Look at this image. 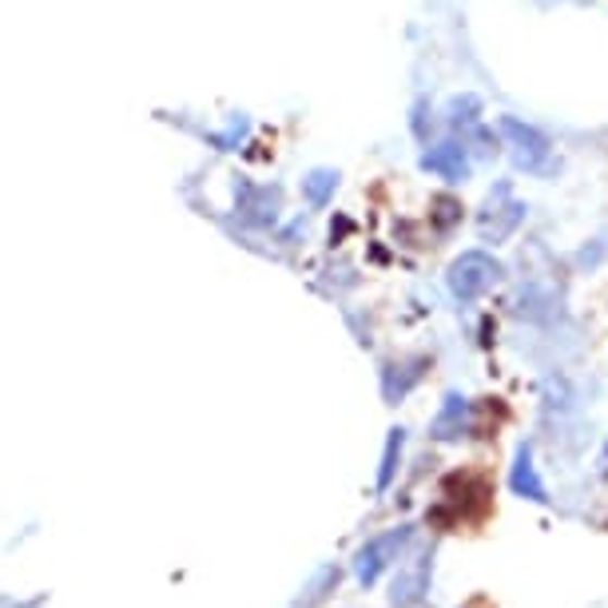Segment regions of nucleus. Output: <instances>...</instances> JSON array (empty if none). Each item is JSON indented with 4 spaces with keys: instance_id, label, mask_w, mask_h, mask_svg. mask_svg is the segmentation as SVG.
<instances>
[{
    "instance_id": "obj_9",
    "label": "nucleus",
    "mask_w": 608,
    "mask_h": 608,
    "mask_svg": "<svg viewBox=\"0 0 608 608\" xmlns=\"http://www.w3.org/2000/svg\"><path fill=\"white\" fill-rule=\"evenodd\" d=\"M402 442H406V430H390V442H386V454H382L379 489H386L394 482V470H398V458H402Z\"/></svg>"
},
{
    "instance_id": "obj_10",
    "label": "nucleus",
    "mask_w": 608,
    "mask_h": 608,
    "mask_svg": "<svg viewBox=\"0 0 608 608\" xmlns=\"http://www.w3.org/2000/svg\"><path fill=\"white\" fill-rule=\"evenodd\" d=\"M425 573H430V561H422L413 573H406L398 585H394V605H406V600L413 597H422V588H425Z\"/></svg>"
},
{
    "instance_id": "obj_5",
    "label": "nucleus",
    "mask_w": 608,
    "mask_h": 608,
    "mask_svg": "<svg viewBox=\"0 0 608 608\" xmlns=\"http://www.w3.org/2000/svg\"><path fill=\"white\" fill-rule=\"evenodd\" d=\"M422 167L442 175L446 184H461V179L470 175V156H466L461 144H437V148H430L422 156Z\"/></svg>"
},
{
    "instance_id": "obj_3",
    "label": "nucleus",
    "mask_w": 608,
    "mask_h": 608,
    "mask_svg": "<svg viewBox=\"0 0 608 608\" xmlns=\"http://www.w3.org/2000/svg\"><path fill=\"white\" fill-rule=\"evenodd\" d=\"M501 136L509 139V148H513V163L521 172H545L553 160V144L541 136L533 124H521L513 115L501 120Z\"/></svg>"
},
{
    "instance_id": "obj_6",
    "label": "nucleus",
    "mask_w": 608,
    "mask_h": 608,
    "mask_svg": "<svg viewBox=\"0 0 608 608\" xmlns=\"http://www.w3.org/2000/svg\"><path fill=\"white\" fill-rule=\"evenodd\" d=\"M509 485H513L517 497H529V501H545V482H541L537 466H533V449L521 442L517 446V458H513V473H509Z\"/></svg>"
},
{
    "instance_id": "obj_8",
    "label": "nucleus",
    "mask_w": 608,
    "mask_h": 608,
    "mask_svg": "<svg viewBox=\"0 0 608 608\" xmlns=\"http://www.w3.org/2000/svg\"><path fill=\"white\" fill-rule=\"evenodd\" d=\"M334 187H338V175L326 172V167H319V172H310L307 179H302V191H307V199L314 207L326 203V199L334 196Z\"/></svg>"
},
{
    "instance_id": "obj_1",
    "label": "nucleus",
    "mask_w": 608,
    "mask_h": 608,
    "mask_svg": "<svg viewBox=\"0 0 608 608\" xmlns=\"http://www.w3.org/2000/svg\"><path fill=\"white\" fill-rule=\"evenodd\" d=\"M497 278H501V263L485 251H466L458 263L449 266V290H454V299H461V302L482 299Z\"/></svg>"
},
{
    "instance_id": "obj_7",
    "label": "nucleus",
    "mask_w": 608,
    "mask_h": 608,
    "mask_svg": "<svg viewBox=\"0 0 608 608\" xmlns=\"http://www.w3.org/2000/svg\"><path fill=\"white\" fill-rule=\"evenodd\" d=\"M466 413H470V402L461 398V394H449L446 402H442V410H437L434 425H430V434L437 437V442H454V437L466 434Z\"/></svg>"
},
{
    "instance_id": "obj_4",
    "label": "nucleus",
    "mask_w": 608,
    "mask_h": 608,
    "mask_svg": "<svg viewBox=\"0 0 608 608\" xmlns=\"http://www.w3.org/2000/svg\"><path fill=\"white\" fill-rule=\"evenodd\" d=\"M521 219H525V203H517L509 184H501L494 196H489V203H485L482 219H477V235H482L485 243H501L521 227Z\"/></svg>"
},
{
    "instance_id": "obj_2",
    "label": "nucleus",
    "mask_w": 608,
    "mask_h": 608,
    "mask_svg": "<svg viewBox=\"0 0 608 608\" xmlns=\"http://www.w3.org/2000/svg\"><path fill=\"white\" fill-rule=\"evenodd\" d=\"M413 537V529L410 525H402V529H390V533H382V537H374V541H367L362 549H358V557H355V573H358V581L362 585H374L386 569H390L394 561H398V553L406 549V541Z\"/></svg>"
}]
</instances>
